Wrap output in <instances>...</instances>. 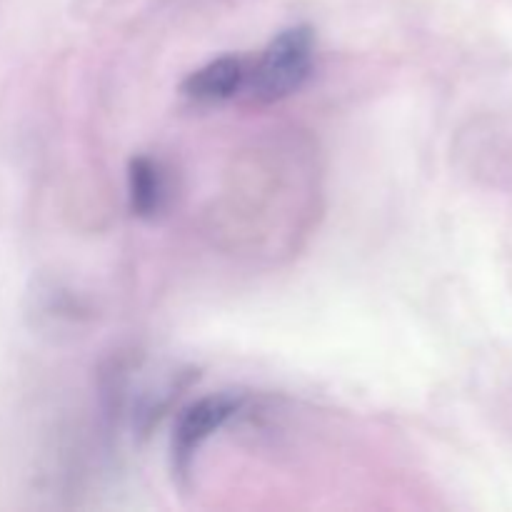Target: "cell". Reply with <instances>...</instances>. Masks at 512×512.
Returning <instances> with one entry per match:
<instances>
[{
    "label": "cell",
    "mask_w": 512,
    "mask_h": 512,
    "mask_svg": "<svg viewBox=\"0 0 512 512\" xmlns=\"http://www.w3.org/2000/svg\"><path fill=\"white\" fill-rule=\"evenodd\" d=\"M240 408V400L233 395H210V398L198 400L190 405L183 415H180L178 425H175V438H173V453L175 463L180 468L188 465L193 458L195 450L215 433L223 428Z\"/></svg>",
    "instance_id": "2"
},
{
    "label": "cell",
    "mask_w": 512,
    "mask_h": 512,
    "mask_svg": "<svg viewBox=\"0 0 512 512\" xmlns=\"http://www.w3.org/2000/svg\"><path fill=\"white\" fill-rule=\"evenodd\" d=\"M248 70L240 58H218L188 75L183 93L198 103H220L245 88Z\"/></svg>",
    "instance_id": "3"
},
{
    "label": "cell",
    "mask_w": 512,
    "mask_h": 512,
    "mask_svg": "<svg viewBox=\"0 0 512 512\" xmlns=\"http://www.w3.org/2000/svg\"><path fill=\"white\" fill-rule=\"evenodd\" d=\"M128 183L130 205H133L135 213L143 215V218L158 213L165 195V180L158 163H153L150 158H135L133 163H130Z\"/></svg>",
    "instance_id": "4"
},
{
    "label": "cell",
    "mask_w": 512,
    "mask_h": 512,
    "mask_svg": "<svg viewBox=\"0 0 512 512\" xmlns=\"http://www.w3.org/2000/svg\"><path fill=\"white\" fill-rule=\"evenodd\" d=\"M315 38L305 25L283 30L270 40L253 70H248L245 88L258 103H275L303 88L313 68Z\"/></svg>",
    "instance_id": "1"
}]
</instances>
